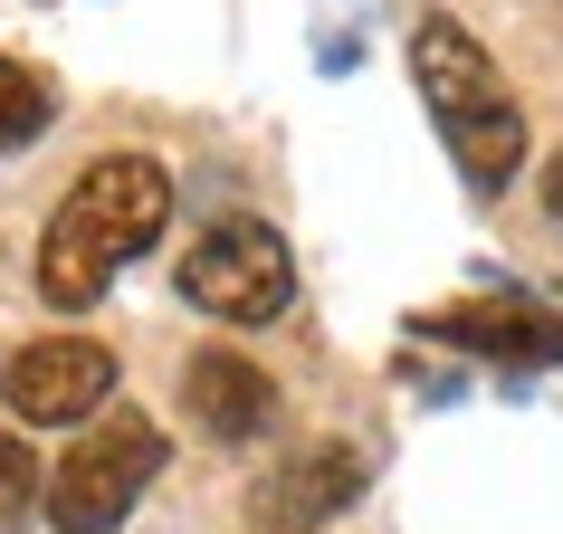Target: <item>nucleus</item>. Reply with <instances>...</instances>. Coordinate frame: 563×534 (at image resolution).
I'll return each instance as SVG.
<instances>
[{
  "label": "nucleus",
  "instance_id": "obj_1",
  "mask_svg": "<svg viewBox=\"0 0 563 534\" xmlns=\"http://www.w3.org/2000/svg\"><path fill=\"white\" fill-rule=\"evenodd\" d=\"M163 220H173V173H163L153 153H96L87 173L67 181L58 220L38 230V267H30L38 305L87 315V305L115 287V267L144 258L153 238H163Z\"/></svg>",
  "mask_w": 563,
  "mask_h": 534
},
{
  "label": "nucleus",
  "instance_id": "obj_2",
  "mask_svg": "<svg viewBox=\"0 0 563 534\" xmlns=\"http://www.w3.org/2000/svg\"><path fill=\"white\" fill-rule=\"evenodd\" d=\"M411 77H420V105H430V124H440L449 163H459L477 191H506L516 163H526V105H516V87H506V67L487 58L449 10H430V20L411 30Z\"/></svg>",
  "mask_w": 563,
  "mask_h": 534
},
{
  "label": "nucleus",
  "instance_id": "obj_3",
  "mask_svg": "<svg viewBox=\"0 0 563 534\" xmlns=\"http://www.w3.org/2000/svg\"><path fill=\"white\" fill-rule=\"evenodd\" d=\"M173 468V430L144 411H106L96 430H77L67 440V458L48 468V497H38V515L58 534H115L134 505H144V487Z\"/></svg>",
  "mask_w": 563,
  "mask_h": 534
},
{
  "label": "nucleus",
  "instance_id": "obj_4",
  "mask_svg": "<svg viewBox=\"0 0 563 534\" xmlns=\"http://www.w3.org/2000/svg\"><path fill=\"white\" fill-rule=\"evenodd\" d=\"M173 287L201 315H220V325H277L287 305H297V248L267 230L258 210H220L191 248H181Z\"/></svg>",
  "mask_w": 563,
  "mask_h": 534
},
{
  "label": "nucleus",
  "instance_id": "obj_5",
  "mask_svg": "<svg viewBox=\"0 0 563 534\" xmlns=\"http://www.w3.org/2000/svg\"><path fill=\"white\" fill-rule=\"evenodd\" d=\"M106 401H115V344H96V334H30L0 354V411L30 430L106 420Z\"/></svg>",
  "mask_w": 563,
  "mask_h": 534
},
{
  "label": "nucleus",
  "instance_id": "obj_6",
  "mask_svg": "<svg viewBox=\"0 0 563 534\" xmlns=\"http://www.w3.org/2000/svg\"><path fill=\"white\" fill-rule=\"evenodd\" d=\"M173 391H181V420H191L201 440H220V448H249V440L277 430V382H267V363L239 354V344H191L181 372H173Z\"/></svg>",
  "mask_w": 563,
  "mask_h": 534
},
{
  "label": "nucleus",
  "instance_id": "obj_7",
  "mask_svg": "<svg viewBox=\"0 0 563 534\" xmlns=\"http://www.w3.org/2000/svg\"><path fill=\"white\" fill-rule=\"evenodd\" d=\"M420 334H440L459 354H487V363H563V315L544 305H516V297H459V305H430Z\"/></svg>",
  "mask_w": 563,
  "mask_h": 534
},
{
  "label": "nucleus",
  "instance_id": "obj_8",
  "mask_svg": "<svg viewBox=\"0 0 563 534\" xmlns=\"http://www.w3.org/2000/svg\"><path fill=\"white\" fill-rule=\"evenodd\" d=\"M354 497H363V448L325 440V448L287 458V468L258 487V515H267L277 534H297V525H316V515H334V505H354Z\"/></svg>",
  "mask_w": 563,
  "mask_h": 534
},
{
  "label": "nucleus",
  "instance_id": "obj_9",
  "mask_svg": "<svg viewBox=\"0 0 563 534\" xmlns=\"http://www.w3.org/2000/svg\"><path fill=\"white\" fill-rule=\"evenodd\" d=\"M48 115H58V87H48L30 58H10V48H0V153L38 144V134H48Z\"/></svg>",
  "mask_w": 563,
  "mask_h": 534
},
{
  "label": "nucleus",
  "instance_id": "obj_10",
  "mask_svg": "<svg viewBox=\"0 0 563 534\" xmlns=\"http://www.w3.org/2000/svg\"><path fill=\"white\" fill-rule=\"evenodd\" d=\"M38 497H48V477H38V448L20 440V430H0V525H20Z\"/></svg>",
  "mask_w": 563,
  "mask_h": 534
},
{
  "label": "nucleus",
  "instance_id": "obj_11",
  "mask_svg": "<svg viewBox=\"0 0 563 534\" xmlns=\"http://www.w3.org/2000/svg\"><path fill=\"white\" fill-rule=\"evenodd\" d=\"M534 201H544V220H554V238H563V153L544 163V181H534Z\"/></svg>",
  "mask_w": 563,
  "mask_h": 534
}]
</instances>
